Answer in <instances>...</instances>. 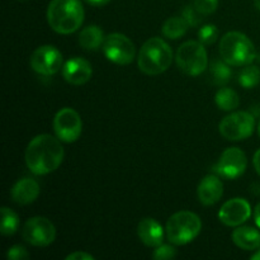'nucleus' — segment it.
Listing matches in <instances>:
<instances>
[{"mask_svg":"<svg viewBox=\"0 0 260 260\" xmlns=\"http://www.w3.org/2000/svg\"><path fill=\"white\" fill-rule=\"evenodd\" d=\"M61 140L43 134L36 136L25 150V164L36 175H46L55 172L63 160Z\"/></svg>","mask_w":260,"mask_h":260,"instance_id":"1","label":"nucleus"},{"mask_svg":"<svg viewBox=\"0 0 260 260\" xmlns=\"http://www.w3.org/2000/svg\"><path fill=\"white\" fill-rule=\"evenodd\" d=\"M47 22L55 32L70 35L84 22V8L80 0H52L47 8Z\"/></svg>","mask_w":260,"mask_h":260,"instance_id":"2","label":"nucleus"},{"mask_svg":"<svg viewBox=\"0 0 260 260\" xmlns=\"http://www.w3.org/2000/svg\"><path fill=\"white\" fill-rule=\"evenodd\" d=\"M173 51L162 38L152 37L144 43L139 53V69L146 75H160L170 68Z\"/></svg>","mask_w":260,"mask_h":260,"instance_id":"3","label":"nucleus"},{"mask_svg":"<svg viewBox=\"0 0 260 260\" xmlns=\"http://www.w3.org/2000/svg\"><path fill=\"white\" fill-rule=\"evenodd\" d=\"M220 56L231 66H246L255 58V47L244 33L229 32L220 41Z\"/></svg>","mask_w":260,"mask_h":260,"instance_id":"4","label":"nucleus"},{"mask_svg":"<svg viewBox=\"0 0 260 260\" xmlns=\"http://www.w3.org/2000/svg\"><path fill=\"white\" fill-rule=\"evenodd\" d=\"M202 221L190 211H179L170 216L167 222V235L174 245H185L201 233Z\"/></svg>","mask_w":260,"mask_h":260,"instance_id":"5","label":"nucleus"},{"mask_svg":"<svg viewBox=\"0 0 260 260\" xmlns=\"http://www.w3.org/2000/svg\"><path fill=\"white\" fill-rule=\"evenodd\" d=\"M203 43L187 41L179 46L175 53V61L180 70L189 76H198L207 69L208 56Z\"/></svg>","mask_w":260,"mask_h":260,"instance_id":"6","label":"nucleus"},{"mask_svg":"<svg viewBox=\"0 0 260 260\" xmlns=\"http://www.w3.org/2000/svg\"><path fill=\"white\" fill-rule=\"evenodd\" d=\"M255 118L249 112H234L220 122V134L229 141H241L253 135Z\"/></svg>","mask_w":260,"mask_h":260,"instance_id":"7","label":"nucleus"},{"mask_svg":"<svg viewBox=\"0 0 260 260\" xmlns=\"http://www.w3.org/2000/svg\"><path fill=\"white\" fill-rule=\"evenodd\" d=\"M104 56L117 65H129L136 55L134 42L122 33H111L104 40Z\"/></svg>","mask_w":260,"mask_h":260,"instance_id":"8","label":"nucleus"},{"mask_svg":"<svg viewBox=\"0 0 260 260\" xmlns=\"http://www.w3.org/2000/svg\"><path fill=\"white\" fill-rule=\"evenodd\" d=\"M22 236L33 246H48L55 241L56 229L48 218L36 216L24 223Z\"/></svg>","mask_w":260,"mask_h":260,"instance_id":"9","label":"nucleus"},{"mask_svg":"<svg viewBox=\"0 0 260 260\" xmlns=\"http://www.w3.org/2000/svg\"><path fill=\"white\" fill-rule=\"evenodd\" d=\"M53 131L62 142H75L83 131V122L78 112L73 108H62L53 118Z\"/></svg>","mask_w":260,"mask_h":260,"instance_id":"10","label":"nucleus"},{"mask_svg":"<svg viewBox=\"0 0 260 260\" xmlns=\"http://www.w3.org/2000/svg\"><path fill=\"white\" fill-rule=\"evenodd\" d=\"M30 68L40 75L51 76L62 70V55L51 45L38 47L30 56Z\"/></svg>","mask_w":260,"mask_h":260,"instance_id":"11","label":"nucleus"},{"mask_svg":"<svg viewBox=\"0 0 260 260\" xmlns=\"http://www.w3.org/2000/svg\"><path fill=\"white\" fill-rule=\"evenodd\" d=\"M246 165L245 152L239 147H229L221 154L220 160L213 167V172L226 179H236L245 173Z\"/></svg>","mask_w":260,"mask_h":260,"instance_id":"12","label":"nucleus"},{"mask_svg":"<svg viewBox=\"0 0 260 260\" xmlns=\"http://www.w3.org/2000/svg\"><path fill=\"white\" fill-rule=\"evenodd\" d=\"M251 216V207L244 198H233L221 207L218 218L226 226H239L249 220Z\"/></svg>","mask_w":260,"mask_h":260,"instance_id":"13","label":"nucleus"},{"mask_svg":"<svg viewBox=\"0 0 260 260\" xmlns=\"http://www.w3.org/2000/svg\"><path fill=\"white\" fill-rule=\"evenodd\" d=\"M91 74V65L81 57L70 58L62 66V78L71 85H83L88 83Z\"/></svg>","mask_w":260,"mask_h":260,"instance_id":"14","label":"nucleus"},{"mask_svg":"<svg viewBox=\"0 0 260 260\" xmlns=\"http://www.w3.org/2000/svg\"><path fill=\"white\" fill-rule=\"evenodd\" d=\"M198 200L202 205L212 206L221 200L223 194V183L217 175L210 174L201 180L197 189Z\"/></svg>","mask_w":260,"mask_h":260,"instance_id":"15","label":"nucleus"},{"mask_svg":"<svg viewBox=\"0 0 260 260\" xmlns=\"http://www.w3.org/2000/svg\"><path fill=\"white\" fill-rule=\"evenodd\" d=\"M137 234L142 243L150 248H157L164 240V230L154 218H144L140 221Z\"/></svg>","mask_w":260,"mask_h":260,"instance_id":"16","label":"nucleus"},{"mask_svg":"<svg viewBox=\"0 0 260 260\" xmlns=\"http://www.w3.org/2000/svg\"><path fill=\"white\" fill-rule=\"evenodd\" d=\"M12 200L18 205H29L37 200L40 194V185L35 179L23 178L18 180L12 188Z\"/></svg>","mask_w":260,"mask_h":260,"instance_id":"17","label":"nucleus"},{"mask_svg":"<svg viewBox=\"0 0 260 260\" xmlns=\"http://www.w3.org/2000/svg\"><path fill=\"white\" fill-rule=\"evenodd\" d=\"M234 244L244 250H256L260 248V233L250 226H241L234 230Z\"/></svg>","mask_w":260,"mask_h":260,"instance_id":"18","label":"nucleus"},{"mask_svg":"<svg viewBox=\"0 0 260 260\" xmlns=\"http://www.w3.org/2000/svg\"><path fill=\"white\" fill-rule=\"evenodd\" d=\"M104 40V32L95 24L85 27L79 35V43L84 50L88 51L98 50L101 46H103Z\"/></svg>","mask_w":260,"mask_h":260,"instance_id":"19","label":"nucleus"},{"mask_svg":"<svg viewBox=\"0 0 260 260\" xmlns=\"http://www.w3.org/2000/svg\"><path fill=\"white\" fill-rule=\"evenodd\" d=\"M215 102L221 111L230 112L238 108L239 103H240V98H239V94L234 89L221 88L216 93Z\"/></svg>","mask_w":260,"mask_h":260,"instance_id":"20","label":"nucleus"},{"mask_svg":"<svg viewBox=\"0 0 260 260\" xmlns=\"http://www.w3.org/2000/svg\"><path fill=\"white\" fill-rule=\"evenodd\" d=\"M188 23L183 17H172L162 25V35L170 40H178L187 33Z\"/></svg>","mask_w":260,"mask_h":260,"instance_id":"21","label":"nucleus"},{"mask_svg":"<svg viewBox=\"0 0 260 260\" xmlns=\"http://www.w3.org/2000/svg\"><path fill=\"white\" fill-rule=\"evenodd\" d=\"M231 65L223 60H215L210 65V74L212 81L218 86H223L231 79Z\"/></svg>","mask_w":260,"mask_h":260,"instance_id":"22","label":"nucleus"},{"mask_svg":"<svg viewBox=\"0 0 260 260\" xmlns=\"http://www.w3.org/2000/svg\"><path fill=\"white\" fill-rule=\"evenodd\" d=\"M19 228V218L17 213L8 207L2 208V229L0 233L5 236H12Z\"/></svg>","mask_w":260,"mask_h":260,"instance_id":"23","label":"nucleus"},{"mask_svg":"<svg viewBox=\"0 0 260 260\" xmlns=\"http://www.w3.org/2000/svg\"><path fill=\"white\" fill-rule=\"evenodd\" d=\"M239 83L246 89H251L260 83V69L258 66L246 65L239 74Z\"/></svg>","mask_w":260,"mask_h":260,"instance_id":"24","label":"nucleus"},{"mask_svg":"<svg viewBox=\"0 0 260 260\" xmlns=\"http://www.w3.org/2000/svg\"><path fill=\"white\" fill-rule=\"evenodd\" d=\"M218 37V29L215 24H206L201 27L198 32V40L201 43L206 46H210L216 42Z\"/></svg>","mask_w":260,"mask_h":260,"instance_id":"25","label":"nucleus"},{"mask_svg":"<svg viewBox=\"0 0 260 260\" xmlns=\"http://www.w3.org/2000/svg\"><path fill=\"white\" fill-rule=\"evenodd\" d=\"M201 15L200 12H198L197 9L194 8V5H188V7L184 8V10L182 12V17L184 18L185 22L188 23V25L189 27H197V25L201 24V22H202V17Z\"/></svg>","mask_w":260,"mask_h":260,"instance_id":"26","label":"nucleus"},{"mask_svg":"<svg viewBox=\"0 0 260 260\" xmlns=\"http://www.w3.org/2000/svg\"><path fill=\"white\" fill-rule=\"evenodd\" d=\"M193 5L201 14L208 15L216 12L218 7V0H194Z\"/></svg>","mask_w":260,"mask_h":260,"instance_id":"27","label":"nucleus"},{"mask_svg":"<svg viewBox=\"0 0 260 260\" xmlns=\"http://www.w3.org/2000/svg\"><path fill=\"white\" fill-rule=\"evenodd\" d=\"M177 255V251L173 246L170 245H165V244H161L156 248V250L154 251L152 254V258L155 260H167V259H172Z\"/></svg>","mask_w":260,"mask_h":260,"instance_id":"28","label":"nucleus"},{"mask_svg":"<svg viewBox=\"0 0 260 260\" xmlns=\"http://www.w3.org/2000/svg\"><path fill=\"white\" fill-rule=\"evenodd\" d=\"M8 259L10 260H24L29 258V254H28L27 249L22 245H14L13 248H10L8 250L7 254Z\"/></svg>","mask_w":260,"mask_h":260,"instance_id":"29","label":"nucleus"},{"mask_svg":"<svg viewBox=\"0 0 260 260\" xmlns=\"http://www.w3.org/2000/svg\"><path fill=\"white\" fill-rule=\"evenodd\" d=\"M66 260H94V256L91 254L85 253V251H75L66 256Z\"/></svg>","mask_w":260,"mask_h":260,"instance_id":"30","label":"nucleus"},{"mask_svg":"<svg viewBox=\"0 0 260 260\" xmlns=\"http://www.w3.org/2000/svg\"><path fill=\"white\" fill-rule=\"evenodd\" d=\"M84 2H86L88 4H90V5H93V7H103V5L108 4L111 0H84Z\"/></svg>","mask_w":260,"mask_h":260,"instance_id":"31","label":"nucleus"},{"mask_svg":"<svg viewBox=\"0 0 260 260\" xmlns=\"http://www.w3.org/2000/svg\"><path fill=\"white\" fill-rule=\"evenodd\" d=\"M253 164H254V168H255L256 173L260 175V149L255 152V155H254Z\"/></svg>","mask_w":260,"mask_h":260,"instance_id":"32","label":"nucleus"},{"mask_svg":"<svg viewBox=\"0 0 260 260\" xmlns=\"http://www.w3.org/2000/svg\"><path fill=\"white\" fill-rule=\"evenodd\" d=\"M254 220H255L256 226L260 229V203L256 205L255 210H254Z\"/></svg>","mask_w":260,"mask_h":260,"instance_id":"33","label":"nucleus"},{"mask_svg":"<svg viewBox=\"0 0 260 260\" xmlns=\"http://www.w3.org/2000/svg\"><path fill=\"white\" fill-rule=\"evenodd\" d=\"M251 260H260V249L256 253H254L253 255H251Z\"/></svg>","mask_w":260,"mask_h":260,"instance_id":"34","label":"nucleus"},{"mask_svg":"<svg viewBox=\"0 0 260 260\" xmlns=\"http://www.w3.org/2000/svg\"><path fill=\"white\" fill-rule=\"evenodd\" d=\"M255 7L260 10V0H255Z\"/></svg>","mask_w":260,"mask_h":260,"instance_id":"35","label":"nucleus"},{"mask_svg":"<svg viewBox=\"0 0 260 260\" xmlns=\"http://www.w3.org/2000/svg\"><path fill=\"white\" fill-rule=\"evenodd\" d=\"M258 131H259V136H260V122H259V127H258Z\"/></svg>","mask_w":260,"mask_h":260,"instance_id":"36","label":"nucleus"}]
</instances>
